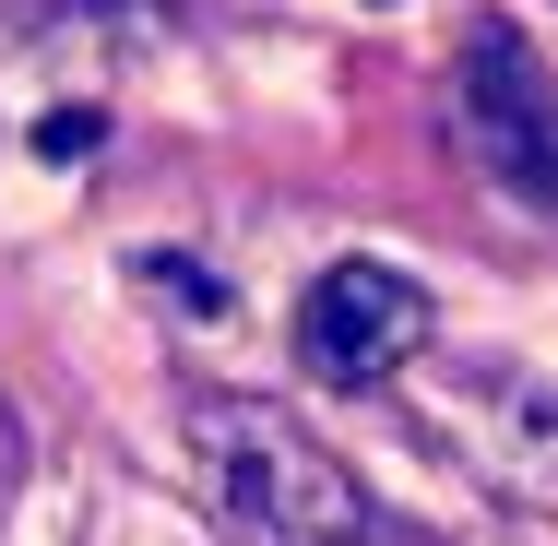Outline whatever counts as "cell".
Masks as SVG:
<instances>
[{
  "mask_svg": "<svg viewBox=\"0 0 558 546\" xmlns=\"http://www.w3.org/2000/svg\"><path fill=\"white\" fill-rule=\"evenodd\" d=\"M179 451L203 475V511L226 523V546H380L356 475L298 416H274L250 392H191Z\"/></svg>",
  "mask_w": 558,
  "mask_h": 546,
  "instance_id": "cell-1",
  "label": "cell"
},
{
  "mask_svg": "<svg viewBox=\"0 0 558 546\" xmlns=\"http://www.w3.org/2000/svg\"><path fill=\"white\" fill-rule=\"evenodd\" d=\"M428 286L404 262H333L310 298H298V368L333 380V392H380L416 344H428Z\"/></svg>",
  "mask_w": 558,
  "mask_h": 546,
  "instance_id": "cell-2",
  "label": "cell"
},
{
  "mask_svg": "<svg viewBox=\"0 0 558 546\" xmlns=\"http://www.w3.org/2000/svg\"><path fill=\"white\" fill-rule=\"evenodd\" d=\"M463 143H475V167H499L523 203L558 215V84H547L523 24H475V48H463Z\"/></svg>",
  "mask_w": 558,
  "mask_h": 546,
  "instance_id": "cell-3",
  "label": "cell"
},
{
  "mask_svg": "<svg viewBox=\"0 0 558 546\" xmlns=\"http://www.w3.org/2000/svg\"><path fill=\"white\" fill-rule=\"evenodd\" d=\"M12 24H24V36H48V24H96V36L131 24V36H167L179 0H12Z\"/></svg>",
  "mask_w": 558,
  "mask_h": 546,
  "instance_id": "cell-4",
  "label": "cell"
},
{
  "mask_svg": "<svg viewBox=\"0 0 558 546\" xmlns=\"http://www.w3.org/2000/svg\"><path fill=\"white\" fill-rule=\"evenodd\" d=\"M96 143H108V108H48L36 119V155H48V167H84Z\"/></svg>",
  "mask_w": 558,
  "mask_h": 546,
  "instance_id": "cell-5",
  "label": "cell"
}]
</instances>
